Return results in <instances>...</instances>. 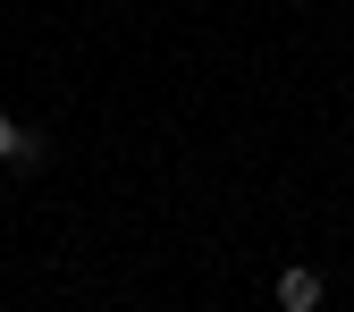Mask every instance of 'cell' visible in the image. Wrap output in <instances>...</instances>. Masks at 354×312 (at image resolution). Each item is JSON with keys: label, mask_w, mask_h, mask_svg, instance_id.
I'll return each mask as SVG.
<instances>
[{"label": "cell", "mask_w": 354, "mask_h": 312, "mask_svg": "<svg viewBox=\"0 0 354 312\" xmlns=\"http://www.w3.org/2000/svg\"><path fill=\"white\" fill-rule=\"evenodd\" d=\"M17 136H26V127H17L9 110H0V169H9V152H17Z\"/></svg>", "instance_id": "cell-3"}, {"label": "cell", "mask_w": 354, "mask_h": 312, "mask_svg": "<svg viewBox=\"0 0 354 312\" xmlns=\"http://www.w3.org/2000/svg\"><path fill=\"white\" fill-rule=\"evenodd\" d=\"M42 160H51V144H42L34 127H26V136H17V152H9V169H42Z\"/></svg>", "instance_id": "cell-2"}, {"label": "cell", "mask_w": 354, "mask_h": 312, "mask_svg": "<svg viewBox=\"0 0 354 312\" xmlns=\"http://www.w3.org/2000/svg\"><path fill=\"white\" fill-rule=\"evenodd\" d=\"M279 312H321L329 304V287H321V270H313V261H295V270H279Z\"/></svg>", "instance_id": "cell-1"}]
</instances>
